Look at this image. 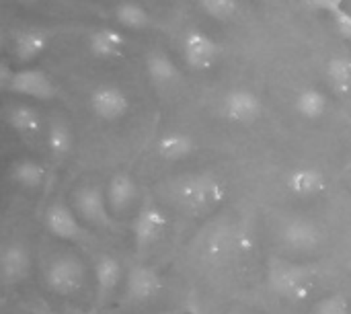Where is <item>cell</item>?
<instances>
[{"label": "cell", "instance_id": "6da1fadb", "mask_svg": "<svg viewBox=\"0 0 351 314\" xmlns=\"http://www.w3.org/2000/svg\"><path fill=\"white\" fill-rule=\"evenodd\" d=\"M177 204L189 214H210L226 200V185L212 173H195L181 179L175 187Z\"/></svg>", "mask_w": 351, "mask_h": 314}, {"label": "cell", "instance_id": "7a4b0ae2", "mask_svg": "<svg viewBox=\"0 0 351 314\" xmlns=\"http://www.w3.org/2000/svg\"><path fill=\"white\" fill-rule=\"evenodd\" d=\"M269 288L284 300L304 302L315 290V274L298 263L274 261L269 269Z\"/></svg>", "mask_w": 351, "mask_h": 314}, {"label": "cell", "instance_id": "3957f363", "mask_svg": "<svg viewBox=\"0 0 351 314\" xmlns=\"http://www.w3.org/2000/svg\"><path fill=\"white\" fill-rule=\"evenodd\" d=\"M86 282V269L80 259L64 255L58 257L45 271V286L58 296H74Z\"/></svg>", "mask_w": 351, "mask_h": 314}, {"label": "cell", "instance_id": "277c9868", "mask_svg": "<svg viewBox=\"0 0 351 314\" xmlns=\"http://www.w3.org/2000/svg\"><path fill=\"white\" fill-rule=\"evenodd\" d=\"M222 113L228 121L239 125H249L257 121L263 113V103L259 95L247 88H232L224 95Z\"/></svg>", "mask_w": 351, "mask_h": 314}, {"label": "cell", "instance_id": "5b68a950", "mask_svg": "<svg viewBox=\"0 0 351 314\" xmlns=\"http://www.w3.org/2000/svg\"><path fill=\"white\" fill-rule=\"evenodd\" d=\"M220 56V45L204 31H189L183 37V58L193 70H210Z\"/></svg>", "mask_w": 351, "mask_h": 314}, {"label": "cell", "instance_id": "8992f818", "mask_svg": "<svg viewBox=\"0 0 351 314\" xmlns=\"http://www.w3.org/2000/svg\"><path fill=\"white\" fill-rule=\"evenodd\" d=\"M8 93L31 97L37 101H49L56 97L58 88H56V84L47 72H43L39 68H23V70L14 72V78H12Z\"/></svg>", "mask_w": 351, "mask_h": 314}, {"label": "cell", "instance_id": "52a82bcc", "mask_svg": "<svg viewBox=\"0 0 351 314\" xmlns=\"http://www.w3.org/2000/svg\"><path fill=\"white\" fill-rule=\"evenodd\" d=\"M74 210L88 224L103 226V228H107L111 224V214H109L111 210L107 204V193H103L95 185H86V187H80L76 191Z\"/></svg>", "mask_w": 351, "mask_h": 314}, {"label": "cell", "instance_id": "ba28073f", "mask_svg": "<svg viewBox=\"0 0 351 314\" xmlns=\"http://www.w3.org/2000/svg\"><path fill=\"white\" fill-rule=\"evenodd\" d=\"M90 109L103 121H117L130 111L128 95L113 84H101L90 93Z\"/></svg>", "mask_w": 351, "mask_h": 314}, {"label": "cell", "instance_id": "9c48e42d", "mask_svg": "<svg viewBox=\"0 0 351 314\" xmlns=\"http://www.w3.org/2000/svg\"><path fill=\"white\" fill-rule=\"evenodd\" d=\"M167 224H169V218L160 208H156V206L142 208L132 224V232H134V241H136L138 249L144 251V249L152 247L154 243H158L167 230Z\"/></svg>", "mask_w": 351, "mask_h": 314}, {"label": "cell", "instance_id": "30bf717a", "mask_svg": "<svg viewBox=\"0 0 351 314\" xmlns=\"http://www.w3.org/2000/svg\"><path fill=\"white\" fill-rule=\"evenodd\" d=\"M45 230L60 239V241H82L86 237V230L82 228L78 216L74 214L72 208H68L66 204H53L47 208L45 212Z\"/></svg>", "mask_w": 351, "mask_h": 314}, {"label": "cell", "instance_id": "8fae6325", "mask_svg": "<svg viewBox=\"0 0 351 314\" xmlns=\"http://www.w3.org/2000/svg\"><path fill=\"white\" fill-rule=\"evenodd\" d=\"M282 239H284L288 249H292L296 253H311V251H315L321 245L323 232H321V228L313 220L296 218V220H290L284 226Z\"/></svg>", "mask_w": 351, "mask_h": 314}, {"label": "cell", "instance_id": "7c38bea8", "mask_svg": "<svg viewBox=\"0 0 351 314\" xmlns=\"http://www.w3.org/2000/svg\"><path fill=\"white\" fill-rule=\"evenodd\" d=\"M31 271V255L23 243H10L4 247L0 257V276L4 286L21 284Z\"/></svg>", "mask_w": 351, "mask_h": 314}, {"label": "cell", "instance_id": "4fadbf2b", "mask_svg": "<svg viewBox=\"0 0 351 314\" xmlns=\"http://www.w3.org/2000/svg\"><path fill=\"white\" fill-rule=\"evenodd\" d=\"M128 300L148 302L156 298L162 290V278L156 269L148 265H136L128 274Z\"/></svg>", "mask_w": 351, "mask_h": 314}, {"label": "cell", "instance_id": "5bb4252c", "mask_svg": "<svg viewBox=\"0 0 351 314\" xmlns=\"http://www.w3.org/2000/svg\"><path fill=\"white\" fill-rule=\"evenodd\" d=\"M288 191L300 200H311L321 195L327 189V177L323 171L315 167H300L292 171L286 179Z\"/></svg>", "mask_w": 351, "mask_h": 314}, {"label": "cell", "instance_id": "9a60e30c", "mask_svg": "<svg viewBox=\"0 0 351 314\" xmlns=\"http://www.w3.org/2000/svg\"><path fill=\"white\" fill-rule=\"evenodd\" d=\"M47 47V35L39 29H21L10 41V53L19 64L37 60Z\"/></svg>", "mask_w": 351, "mask_h": 314}, {"label": "cell", "instance_id": "2e32d148", "mask_svg": "<svg viewBox=\"0 0 351 314\" xmlns=\"http://www.w3.org/2000/svg\"><path fill=\"white\" fill-rule=\"evenodd\" d=\"M125 47V37L111 27H101L88 35V51L97 60H113L119 58Z\"/></svg>", "mask_w": 351, "mask_h": 314}, {"label": "cell", "instance_id": "e0dca14e", "mask_svg": "<svg viewBox=\"0 0 351 314\" xmlns=\"http://www.w3.org/2000/svg\"><path fill=\"white\" fill-rule=\"evenodd\" d=\"M136 195H138V187L130 175L117 173L111 177V181L107 185V204H109L111 212H115V214L128 212L130 206L136 202Z\"/></svg>", "mask_w": 351, "mask_h": 314}, {"label": "cell", "instance_id": "ac0fdd59", "mask_svg": "<svg viewBox=\"0 0 351 314\" xmlns=\"http://www.w3.org/2000/svg\"><path fill=\"white\" fill-rule=\"evenodd\" d=\"M95 282L99 302H105L121 282V263L111 255H101L95 265Z\"/></svg>", "mask_w": 351, "mask_h": 314}, {"label": "cell", "instance_id": "d6986e66", "mask_svg": "<svg viewBox=\"0 0 351 314\" xmlns=\"http://www.w3.org/2000/svg\"><path fill=\"white\" fill-rule=\"evenodd\" d=\"M6 123L23 138H35L41 128V115L35 107L31 105H12L6 109Z\"/></svg>", "mask_w": 351, "mask_h": 314}, {"label": "cell", "instance_id": "ffe728a7", "mask_svg": "<svg viewBox=\"0 0 351 314\" xmlns=\"http://www.w3.org/2000/svg\"><path fill=\"white\" fill-rule=\"evenodd\" d=\"M206 255L212 263H226L237 257L234 249V226H220L210 232L206 241Z\"/></svg>", "mask_w": 351, "mask_h": 314}, {"label": "cell", "instance_id": "44dd1931", "mask_svg": "<svg viewBox=\"0 0 351 314\" xmlns=\"http://www.w3.org/2000/svg\"><path fill=\"white\" fill-rule=\"evenodd\" d=\"M156 148H158L160 158H165L169 162H177V160H183L195 152V140L183 132H171L158 140Z\"/></svg>", "mask_w": 351, "mask_h": 314}, {"label": "cell", "instance_id": "7402d4cb", "mask_svg": "<svg viewBox=\"0 0 351 314\" xmlns=\"http://www.w3.org/2000/svg\"><path fill=\"white\" fill-rule=\"evenodd\" d=\"M146 72L152 78V82H156L158 86L175 84L181 78V72H179L177 64L162 51H152L146 58Z\"/></svg>", "mask_w": 351, "mask_h": 314}, {"label": "cell", "instance_id": "603a6c76", "mask_svg": "<svg viewBox=\"0 0 351 314\" xmlns=\"http://www.w3.org/2000/svg\"><path fill=\"white\" fill-rule=\"evenodd\" d=\"M45 177H47L45 167L33 158H21L10 169V179L25 189H39L45 183Z\"/></svg>", "mask_w": 351, "mask_h": 314}, {"label": "cell", "instance_id": "cb8c5ba5", "mask_svg": "<svg viewBox=\"0 0 351 314\" xmlns=\"http://www.w3.org/2000/svg\"><path fill=\"white\" fill-rule=\"evenodd\" d=\"M327 107H329V101L325 93H321L319 88H304L296 95V101H294L296 113L311 121L321 119L327 113Z\"/></svg>", "mask_w": 351, "mask_h": 314}, {"label": "cell", "instance_id": "d4e9b609", "mask_svg": "<svg viewBox=\"0 0 351 314\" xmlns=\"http://www.w3.org/2000/svg\"><path fill=\"white\" fill-rule=\"evenodd\" d=\"M327 78L331 82V88L337 95H350L351 93V58L348 56H335L327 64Z\"/></svg>", "mask_w": 351, "mask_h": 314}, {"label": "cell", "instance_id": "484cf974", "mask_svg": "<svg viewBox=\"0 0 351 314\" xmlns=\"http://www.w3.org/2000/svg\"><path fill=\"white\" fill-rule=\"evenodd\" d=\"M72 130L66 121L56 119L51 121L49 130H47V148L51 152L53 158H64L70 150H72Z\"/></svg>", "mask_w": 351, "mask_h": 314}, {"label": "cell", "instance_id": "4316f807", "mask_svg": "<svg viewBox=\"0 0 351 314\" xmlns=\"http://www.w3.org/2000/svg\"><path fill=\"white\" fill-rule=\"evenodd\" d=\"M115 19L121 27L132 29V31H142L150 25V14L146 12L144 6L136 2H121L115 8Z\"/></svg>", "mask_w": 351, "mask_h": 314}, {"label": "cell", "instance_id": "83f0119b", "mask_svg": "<svg viewBox=\"0 0 351 314\" xmlns=\"http://www.w3.org/2000/svg\"><path fill=\"white\" fill-rule=\"evenodd\" d=\"M202 10L218 21H228L239 12V2L237 0H199Z\"/></svg>", "mask_w": 351, "mask_h": 314}, {"label": "cell", "instance_id": "f1b7e54d", "mask_svg": "<svg viewBox=\"0 0 351 314\" xmlns=\"http://www.w3.org/2000/svg\"><path fill=\"white\" fill-rule=\"evenodd\" d=\"M315 314H351L350 300L343 294H331L317 304Z\"/></svg>", "mask_w": 351, "mask_h": 314}, {"label": "cell", "instance_id": "f546056e", "mask_svg": "<svg viewBox=\"0 0 351 314\" xmlns=\"http://www.w3.org/2000/svg\"><path fill=\"white\" fill-rule=\"evenodd\" d=\"M255 247V237L249 226H234V249L237 257L249 255Z\"/></svg>", "mask_w": 351, "mask_h": 314}, {"label": "cell", "instance_id": "4dcf8cb0", "mask_svg": "<svg viewBox=\"0 0 351 314\" xmlns=\"http://www.w3.org/2000/svg\"><path fill=\"white\" fill-rule=\"evenodd\" d=\"M311 8H315V10H323V12H333V14H337L339 10H343L341 8V4H343V0H304Z\"/></svg>", "mask_w": 351, "mask_h": 314}, {"label": "cell", "instance_id": "1f68e13d", "mask_svg": "<svg viewBox=\"0 0 351 314\" xmlns=\"http://www.w3.org/2000/svg\"><path fill=\"white\" fill-rule=\"evenodd\" d=\"M335 27H337V31H339L341 37L351 39V12H348V10H339V12L335 14Z\"/></svg>", "mask_w": 351, "mask_h": 314}, {"label": "cell", "instance_id": "d6a6232c", "mask_svg": "<svg viewBox=\"0 0 351 314\" xmlns=\"http://www.w3.org/2000/svg\"><path fill=\"white\" fill-rule=\"evenodd\" d=\"M14 72H16V70H14L8 62H2V64H0V88H2V90L8 93L10 84H12V78H14Z\"/></svg>", "mask_w": 351, "mask_h": 314}, {"label": "cell", "instance_id": "836d02e7", "mask_svg": "<svg viewBox=\"0 0 351 314\" xmlns=\"http://www.w3.org/2000/svg\"><path fill=\"white\" fill-rule=\"evenodd\" d=\"M35 314H56V313H47V311H33Z\"/></svg>", "mask_w": 351, "mask_h": 314}, {"label": "cell", "instance_id": "e575fe53", "mask_svg": "<svg viewBox=\"0 0 351 314\" xmlns=\"http://www.w3.org/2000/svg\"><path fill=\"white\" fill-rule=\"evenodd\" d=\"M23 2H37V0H23Z\"/></svg>", "mask_w": 351, "mask_h": 314}, {"label": "cell", "instance_id": "d590c367", "mask_svg": "<svg viewBox=\"0 0 351 314\" xmlns=\"http://www.w3.org/2000/svg\"><path fill=\"white\" fill-rule=\"evenodd\" d=\"M269 2H271V0H269Z\"/></svg>", "mask_w": 351, "mask_h": 314}]
</instances>
